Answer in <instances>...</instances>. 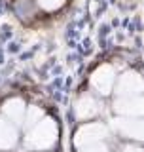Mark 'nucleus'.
Segmentation results:
<instances>
[{
    "label": "nucleus",
    "instance_id": "423d86ee",
    "mask_svg": "<svg viewBox=\"0 0 144 152\" xmlns=\"http://www.w3.org/2000/svg\"><path fill=\"white\" fill-rule=\"evenodd\" d=\"M114 110L119 116H144V95H133V97H118L114 103Z\"/></svg>",
    "mask_w": 144,
    "mask_h": 152
},
{
    "label": "nucleus",
    "instance_id": "7ed1b4c3",
    "mask_svg": "<svg viewBox=\"0 0 144 152\" xmlns=\"http://www.w3.org/2000/svg\"><path fill=\"white\" fill-rule=\"evenodd\" d=\"M112 127L121 137L131 141H144V120L133 116H121L112 122Z\"/></svg>",
    "mask_w": 144,
    "mask_h": 152
},
{
    "label": "nucleus",
    "instance_id": "ddd939ff",
    "mask_svg": "<svg viewBox=\"0 0 144 152\" xmlns=\"http://www.w3.org/2000/svg\"><path fill=\"white\" fill-rule=\"evenodd\" d=\"M121 152H144L140 146H137V145H125L121 148Z\"/></svg>",
    "mask_w": 144,
    "mask_h": 152
},
{
    "label": "nucleus",
    "instance_id": "f8f14e48",
    "mask_svg": "<svg viewBox=\"0 0 144 152\" xmlns=\"http://www.w3.org/2000/svg\"><path fill=\"white\" fill-rule=\"evenodd\" d=\"M80 152H108V148H106V145H103V141H100V142H93V145L81 146Z\"/></svg>",
    "mask_w": 144,
    "mask_h": 152
},
{
    "label": "nucleus",
    "instance_id": "f03ea898",
    "mask_svg": "<svg viewBox=\"0 0 144 152\" xmlns=\"http://www.w3.org/2000/svg\"><path fill=\"white\" fill-rule=\"evenodd\" d=\"M116 93L118 97H133L144 93V78L135 70H127L116 80Z\"/></svg>",
    "mask_w": 144,
    "mask_h": 152
},
{
    "label": "nucleus",
    "instance_id": "9b49d317",
    "mask_svg": "<svg viewBox=\"0 0 144 152\" xmlns=\"http://www.w3.org/2000/svg\"><path fill=\"white\" fill-rule=\"evenodd\" d=\"M66 0H38V4H40L42 10H46V12H55V10L63 8V4Z\"/></svg>",
    "mask_w": 144,
    "mask_h": 152
},
{
    "label": "nucleus",
    "instance_id": "0eeeda50",
    "mask_svg": "<svg viewBox=\"0 0 144 152\" xmlns=\"http://www.w3.org/2000/svg\"><path fill=\"white\" fill-rule=\"evenodd\" d=\"M74 110L80 120H91V118H95L100 112V104L93 95H81L78 99V103H76Z\"/></svg>",
    "mask_w": 144,
    "mask_h": 152
},
{
    "label": "nucleus",
    "instance_id": "9d476101",
    "mask_svg": "<svg viewBox=\"0 0 144 152\" xmlns=\"http://www.w3.org/2000/svg\"><path fill=\"white\" fill-rule=\"evenodd\" d=\"M44 118V112H42V108H38V107H28L27 108V116H25V127H27V131L31 129V127H34L38 122Z\"/></svg>",
    "mask_w": 144,
    "mask_h": 152
},
{
    "label": "nucleus",
    "instance_id": "1a4fd4ad",
    "mask_svg": "<svg viewBox=\"0 0 144 152\" xmlns=\"http://www.w3.org/2000/svg\"><path fill=\"white\" fill-rule=\"evenodd\" d=\"M2 112H4V116H6L9 122H13V124L17 126V124L25 122L27 107H25V103H23L21 99H9V101L4 103Z\"/></svg>",
    "mask_w": 144,
    "mask_h": 152
},
{
    "label": "nucleus",
    "instance_id": "20e7f679",
    "mask_svg": "<svg viewBox=\"0 0 144 152\" xmlns=\"http://www.w3.org/2000/svg\"><path fill=\"white\" fill-rule=\"evenodd\" d=\"M108 135V127L104 124H99V122H89L85 126H81L78 131H76V137H74V145L76 146H87V145H93V142H100L104 137Z\"/></svg>",
    "mask_w": 144,
    "mask_h": 152
},
{
    "label": "nucleus",
    "instance_id": "39448f33",
    "mask_svg": "<svg viewBox=\"0 0 144 152\" xmlns=\"http://www.w3.org/2000/svg\"><path fill=\"white\" fill-rule=\"evenodd\" d=\"M116 86V72L110 65H100L91 76V88L100 95H108Z\"/></svg>",
    "mask_w": 144,
    "mask_h": 152
},
{
    "label": "nucleus",
    "instance_id": "6e6552de",
    "mask_svg": "<svg viewBox=\"0 0 144 152\" xmlns=\"http://www.w3.org/2000/svg\"><path fill=\"white\" fill-rule=\"evenodd\" d=\"M17 142V129L15 124L8 118H0V150H9Z\"/></svg>",
    "mask_w": 144,
    "mask_h": 152
},
{
    "label": "nucleus",
    "instance_id": "f257e3e1",
    "mask_svg": "<svg viewBox=\"0 0 144 152\" xmlns=\"http://www.w3.org/2000/svg\"><path fill=\"white\" fill-rule=\"evenodd\" d=\"M57 124L51 118H42L34 127L27 131L25 145L28 150H47L57 141Z\"/></svg>",
    "mask_w": 144,
    "mask_h": 152
}]
</instances>
